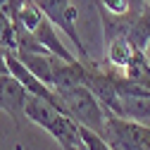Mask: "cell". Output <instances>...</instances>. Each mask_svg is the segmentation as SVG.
<instances>
[{
    "instance_id": "cell-6",
    "label": "cell",
    "mask_w": 150,
    "mask_h": 150,
    "mask_svg": "<svg viewBox=\"0 0 150 150\" xmlns=\"http://www.w3.org/2000/svg\"><path fill=\"white\" fill-rule=\"evenodd\" d=\"M134 55H136V45L131 43L126 36H117V38L110 41V48H107V62H110L112 67H117V69L124 71V69L131 64Z\"/></svg>"
},
{
    "instance_id": "cell-2",
    "label": "cell",
    "mask_w": 150,
    "mask_h": 150,
    "mask_svg": "<svg viewBox=\"0 0 150 150\" xmlns=\"http://www.w3.org/2000/svg\"><path fill=\"white\" fill-rule=\"evenodd\" d=\"M60 96L62 105H64V112L81 126H88L93 131H98L100 136H105L107 131V117L110 112L105 110V105L98 100V96L93 93L88 86L83 83H74V86H67V88H60L55 91Z\"/></svg>"
},
{
    "instance_id": "cell-1",
    "label": "cell",
    "mask_w": 150,
    "mask_h": 150,
    "mask_svg": "<svg viewBox=\"0 0 150 150\" xmlns=\"http://www.w3.org/2000/svg\"><path fill=\"white\" fill-rule=\"evenodd\" d=\"M26 119H31L33 124L45 129L62 145V150H86V145H83V141L79 136V124L69 115H64L62 110L50 105L48 100L29 96V100H26Z\"/></svg>"
},
{
    "instance_id": "cell-7",
    "label": "cell",
    "mask_w": 150,
    "mask_h": 150,
    "mask_svg": "<svg viewBox=\"0 0 150 150\" xmlns=\"http://www.w3.org/2000/svg\"><path fill=\"white\" fill-rule=\"evenodd\" d=\"M0 45L7 50H17V22L0 10Z\"/></svg>"
},
{
    "instance_id": "cell-4",
    "label": "cell",
    "mask_w": 150,
    "mask_h": 150,
    "mask_svg": "<svg viewBox=\"0 0 150 150\" xmlns=\"http://www.w3.org/2000/svg\"><path fill=\"white\" fill-rule=\"evenodd\" d=\"M26 100L29 91L12 74H0V110L7 112L17 126H22V119L26 117Z\"/></svg>"
},
{
    "instance_id": "cell-5",
    "label": "cell",
    "mask_w": 150,
    "mask_h": 150,
    "mask_svg": "<svg viewBox=\"0 0 150 150\" xmlns=\"http://www.w3.org/2000/svg\"><path fill=\"white\" fill-rule=\"evenodd\" d=\"M33 36L38 38L52 55H57V57H62V60H67V62H76V57L67 50V45H62V41L57 38V33H55V29H52V22L48 19V17H43L41 19V24L33 29Z\"/></svg>"
},
{
    "instance_id": "cell-3",
    "label": "cell",
    "mask_w": 150,
    "mask_h": 150,
    "mask_svg": "<svg viewBox=\"0 0 150 150\" xmlns=\"http://www.w3.org/2000/svg\"><path fill=\"white\" fill-rule=\"evenodd\" d=\"M36 5L43 10V14H45L60 31L67 33V38L74 43V48H76V52H79V57H81L83 62H91L88 52H86V45L81 43L79 31H76V17H79L76 7H74L69 0H36Z\"/></svg>"
},
{
    "instance_id": "cell-8",
    "label": "cell",
    "mask_w": 150,
    "mask_h": 150,
    "mask_svg": "<svg viewBox=\"0 0 150 150\" xmlns=\"http://www.w3.org/2000/svg\"><path fill=\"white\" fill-rule=\"evenodd\" d=\"M79 136H81L86 150H112V145L98 134V131H93V129H88V126H81V124H79Z\"/></svg>"
},
{
    "instance_id": "cell-9",
    "label": "cell",
    "mask_w": 150,
    "mask_h": 150,
    "mask_svg": "<svg viewBox=\"0 0 150 150\" xmlns=\"http://www.w3.org/2000/svg\"><path fill=\"white\" fill-rule=\"evenodd\" d=\"M145 55H148V62H150V41H148V50H145Z\"/></svg>"
}]
</instances>
